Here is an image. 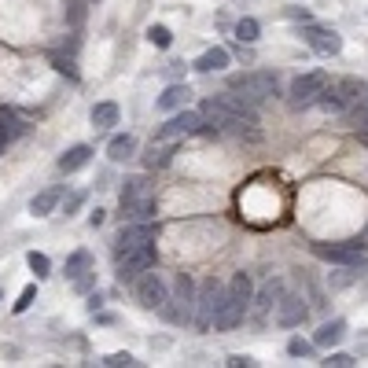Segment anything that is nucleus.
<instances>
[{
  "instance_id": "22",
  "label": "nucleus",
  "mask_w": 368,
  "mask_h": 368,
  "mask_svg": "<svg viewBox=\"0 0 368 368\" xmlns=\"http://www.w3.org/2000/svg\"><path fill=\"white\" fill-rule=\"evenodd\" d=\"M89 159H92V148H89V144H77V148H70L59 159V169H63V174H77V169L89 166Z\"/></svg>"
},
{
  "instance_id": "31",
  "label": "nucleus",
  "mask_w": 368,
  "mask_h": 368,
  "mask_svg": "<svg viewBox=\"0 0 368 368\" xmlns=\"http://www.w3.org/2000/svg\"><path fill=\"white\" fill-rule=\"evenodd\" d=\"M33 298H37V284H26L22 295H19V302H15V313H26V309L33 306Z\"/></svg>"
},
{
  "instance_id": "13",
  "label": "nucleus",
  "mask_w": 368,
  "mask_h": 368,
  "mask_svg": "<svg viewBox=\"0 0 368 368\" xmlns=\"http://www.w3.org/2000/svg\"><path fill=\"white\" fill-rule=\"evenodd\" d=\"M309 317V306H306V298L302 295H280V302H276V324L280 328H298L302 321Z\"/></svg>"
},
{
  "instance_id": "2",
  "label": "nucleus",
  "mask_w": 368,
  "mask_h": 368,
  "mask_svg": "<svg viewBox=\"0 0 368 368\" xmlns=\"http://www.w3.org/2000/svg\"><path fill=\"white\" fill-rule=\"evenodd\" d=\"M229 92H236L243 103L251 107H261L276 96V74H266V70H251V74H240L229 82Z\"/></svg>"
},
{
  "instance_id": "37",
  "label": "nucleus",
  "mask_w": 368,
  "mask_h": 368,
  "mask_svg": "<svg viewBox=\"0 0 368 368\" xmlns=\"http://www.w3.org/2000/svg\"><path fill=\"white\" fill-rule=\"evenodd\" d=\"M103 217H107V214H103V210L96 206V210L89 214V225H92V229H100V225H103Z\"/></svg>"
},
{
  "instance_id": "34",
  "label": "nucleus",
  "mask_w": 368,
  "mask_h": 368,
  "mask_svg": "<svg viewBox=\"0 0 368 368\" xmlns=\"http://www.w3.org/2000/svg\"><path fill=\"white\" fill-rule=\"evenodd\" d=\"M309 350H313V343H306V339H291V343H287V353H291V358H306Z\"/></svg>"
},
{
  "instance_id": "15",
  "label": "nucleus",
  "mask_w": 368,
  "mask_h": 368,
  "mask_svg": "<svg viewBox=\"0 0 368 368\" xmlns=\"http://www.w3.org/2000/svg\"><path fill=\"white\" fill-rule=\"evenodd\" d=\"M155 199V184L148 177H129L125 188H122V206H133V203H148Z\"/></svg>"
},
{
  "instance_id": "10",
  "label": "nucleus",
  "mask_w": 368,
  "mask_h": 368,
  "mask_svg": "<svg viewBox=\"0 0 368 368\" xmlns=\"http://www.w3.org/2000/svg\"><path fill=\"white\" fill-rule=\"evenodd\" d=\"M192 133H203V114H195V111H177L174 118H169L166 125L155 129V140H177V137H192Z\"/></svg>"
},
{
  "instance_id": "6",
  "label": "nucleus",
  "mask_w": 368,
  "mask_h": 368,
  "mask_svg": "<svg viewBox=\"0 0 368 368\" xmlns=\"http://www.w3.org/2000/svg\"><path fill=\"white\" fill-rule=\"evenodd\" d=\"M114 261H118V266H114L118 269V280L133 284V280H140V276L155 266V243H144V247H133V251H122V254H114Z\"/></svg>"
},
{
  "instance_id": "20",
  "label": "nucleus",
  "mask_w": 368,
  "mask_h": 368,
  "mask_svg": "<svg viewBox=\"0 0 368 368\" xmlns=\"http://www.w3.org/2000/svg\"><path fill=\"white\" fill-rule=\"evenodd\" d=\"M188 100H192L188 85H166V92L159 96V111H181V107H188Z\"/></svg>"
},
{
  "instance_id": "11",
  "label": "nucleus",
  "mask_w": 368,
  "mask_h": 368,
  "mask_svg": "<svg viewBox=\"0 0 368 368\" xmlns=\"http://www.w3.org/2000/svg\"><path fill=\"white\" fill-rule=\"evenodd\" d=\"M247 306H251V302H243V298L225 291V298H221V306L214 313V332H236L247 317Z\"/></svg>"
},
{
  "instance_id": "30",
  "label": "nucleus",
  "mask_w": 368,
  "mask_h": 368,
  "mask_svg": "<svg viewBox=\"0 0 368 368\" xmlns=\"http://www.w3.org/2000/svg\"><path fill=\"white\" fill-rule=\"evenodd\" d=\"M350 122L358 125V129H365V125H368V92H365V96L350 107Z\"/></svg>"
},
{
  "instance_id": "3",
  "label": "nucleus",
  "mask_w": 368,
  "mask_h": 368,
  "mask_svg": "<svg viewBox=\"0 0 368 368\" xmlns=\"http://www.w3.org/2000/svg\"><path fill=\"white\" fill-rule=\"evenodd\" d=\"M159 313H166V321H174V324H192V313H195V280H192L188 273H181L177 280H174V291H169L166 306Z\"/></svg>"
},
{
  "instance_id": "5",
  "label": "nucleus",
  "mask_w": 368,
  "mask_h": 368,
  "mask_svg": "<svg viewBox=\"0 0 368 368\" xmlns=\"http://www.w3.org/2000/svg\"><path fill=\"white\" fill-rule=\"evenodd\" d=\"M221 298H225V284L221 280H203V287L195 291V313H192V324L199 328V332H206V328H214V313L221 306Z\"/></svg>"
},
{
  "instance_id": "36",
  "label": "nucleus",
  "mask_w": 368,
  "mask_h": 368,
  "mask_svg": "<svg viewBox=\"0 0 368 368\" xmlns=\"http://www.w3.org/2000/svg\"><path fill=\"white\" fill-rule=\"evenodd\" d=\"M82 203H85V195H70L67 199V217L74 214V210H82Z\"/></svg>"
},
{
  "instance_id": "35",
  "label": "nucleus",
  "mask_w": 368,
  "mask_h": 368,
  "mask_svg": "<svg viewBox=\"0 0 368 368\" xmlns=\"http://www.w3.org/2000/svg\"><path fill=\"white\" fill-rule=\"evenodd\" d=\"M254 361L251 358H243V353H232V358H229V368H251Z\"/></svg>"
},
{
  "instance_id": "4",
  "label": "nucleus",
  "mask_w": 368,
  "mask_h": 368,
  "mask_svg": "<svg viewBox=\"0 0 368 368\" xmlns=\"http://www.w3.org/2000/svg\"><path fill=\"white\" fill-rule=\"evenodd\" d=\"M365 92L368 89H365L361 77H343V82H335L332 89H324L317 103H321V111H328V114H343L365 96Z\"/></svg>"
},
{
  "instance_id": "33",
  "label": "nucleus",
  "mask_w": 368,
  "mask_h": 368,
  "mask_svg": "<svg viewBox=\"0 0 368 368\" xmlns=\"http://www.w3.org/2000/svg\"><path fill=\"white\" fill-rule=\"evenodd\" d=\"M321 365H328V368H350V365H353V358H350V353H328V358H324Z\"/></svg>"
},
{
  "instance_id": "1",
  "label": "nucleus",
  "mask_w": 368,
  "mask_h": 368,
  "mask_svg": "<svg viewBox=\"0 0 368 368\" xmlns=\"http://www.w3.org/2000/svg\"><path fill=\"white\" fill-rule=\"evenodd\" d=\"M203 122L214 125V133H251L258 125L254 118V107L251 103H243L236 92H221V96H210L203 103Z\"/></svg>"
},
{
  "instance_id": "16",
  "label": "nucleus",
  "mask_w": 368,
  "mask_h": 368,
  "mask_svg": "<svg viewBox=\"0 0 368 368\" xmlns=\"http://www.w3.org/2000/svg\"><path fill=\"white\" fill-rule=\"evenodd\" d=\"M343 335H346V321H343V317H335V321H328V324L317 328V335H313V346L332 350L335 343H343Z\"/></svg>"
},
{
  "instance_id": "17",
  "label": "nucleus",
  "mask_w": 368,
  "mask_h": 368,
  "mask_svg": "<svg viewBox=\"0 0 368 368\" xmlns=\"http://www.w3.org/2000/svg\"><path fill=\"white\" fill-rule=\"evenodd\" d=\"M229 59H232V56H229V48H210V52H203V56L192 63V67L199 70V74H217V70H225V67H229Z\"/></svg>"
},
{
  "instance_id": "38",
  "label": "nucleus",
  "mask_w": 368,
  "mask_h": 368,
  "mask_svg": "<svg viewBox=\"0 0 368 368\" xmlns=\"http://www.w3.org/2000/svg\"><path fill=\"white\" fill-rule=\"evenodd\" d=\"M361 144H368V125L361 129Z\"/></svg>"
},
{
  "instance_id": "14",
  "label": "nucleus",
  "mask_w": 368,
  "mask_h": 368,
  "mask_svg": "<svg viewBox=\"0 0 368 368\" xmlns=\"http://www.w3.org/2000/svg\"><path fill=\"white\" fill-rule=\"evenodd\" d=\"M306 45L317 52V56H335L339 48H343V37H339L335 30H328V26H306Z\"/></svg>"
},
{
  "instance_id": "7",
  "label": "nucleus",
  "mask_w": 368,
  "mask_h": 368,
  "mask_svg": "<svg viewBox=\"0 0 368 368\" xmlns=\"http://www.w3.org/2000/svg\"><path fill=\"white\" fill-rule=\"evenodd\" d=\"M309 251H313V258L332 261V266H361L365 243H361V240H346V243H313Z\"/></svg>"
},
{
  "instance_id": "25",
  "label": "nucleus",
  "mask_w": 368,
  "mask_h": 368,
  "mask_svg": "<svg viewBox=\"0 0 368 368\" xmlns=\"http://www.w3.org/2000/svg\"><path fill=\"white\" fill-rule=\"evenodd\" d=\"M19 133H22V122H19V118L11 114V111H0V151H4Z\"/></svg>"
},
{
  "instance_id": "26",
  "label": "nucleus",
  "mask_w": 368,
  "mask_h": 368,
  "mask_svg": "<svg viewBox=\"0 0 368 368\" xmlns=\"http://www.w3.org/2000/svg\"><path fill=\"white\" fill-rule=\"evenodd\" d=\"M89 266H92V254H89V251H74V254L67 258V266H63V273H67L70 280H77V276H82Z\"/></svg>"
},
{
  "instance_id": "18",
  "label": "nucleus",
  "mask_w": 368,
  "mask_h": 368,
  "mask_svg": "<svg viewBox=\"0 0 368 368\" xmlns=\"http://www.w3.org/2000/svg\"><path fill=\"white\" fill-rule=\"evenodd\" d=\"M133 155H137V137L133 133L111 137V144H107V159L111 162H125V159H133Z\"/></svg>"
},
{
  "instance_id": "28",
  "label": "nucleus",
  "mask_w": 368,
  "mask_h": 368,
  "mask_svg": "<svg viewBox=\"0 0 368 368\" xmlns=\"http://www.w3.org/2000/svg\"><path fill=\"white\" fill-rule=\"evenodd\" d=\"M26 266L33 269L37 280H45V276L52 273V261H48V254H41V251H30V254H26Z\"/></svg>"
},
{
  "instance_id": "32",
  "label": "nucleus",
  "mask_w": 368,
  "mask_h": 368,
  "mask_svg": "<svg viewBox=\"0 0 368 368\" xmlns=\"http://www.w3.org/2000/svg\"><path fill=\"white\" fill-rule=\"evenodd\" d=\"M103 365H107V368H129L137 361H133V353H111V358H103Z\"/></svg>"
},
{
  "instance_id": "19",
  "label": "nucleus",
  "mask_w": 368,
  "mask_h": 368,
  "mask_svg": "<svg viewBox=\"0 0 368 368\" xmlns=\"http://www.w3.org/2000/svg\"><path fill=\"white\" fill-rule=\"evenodd\" d=\"M280 295H284V280H266V287L258 291V298H251L254 309H258V317H266L276 302H280Z\"/></svg>"
},
{
  "instance_id": "8",
  "label": "nucleus",
  "mask_w": 368,
  "mask_h": 368,
  "mask_svg": "<svg viewBox=\"0 0 368 368\" xmlns=\"http://www.w3.org/2000/svg\"><path fill=\"white\" fill-rule=\"evenodd\" d=\"M166 298H169V280L162 273H144L140 280H137V302L144 309H162L166 306Z\"/></svg>"
},
{
  "instance_id": "12",
  "label": "nucleus",
  "mask_w": 368,
  "mask_h": 368,
  "mask_svg": "<svg viewBox=\"0 0 368 368\" xmlns=\"http://www.w3.org/2000/svg\"><path fill=\"white\" fill-rule=\"evenodd\" d=\"M155 236H159V229H155L151 221H133L129 229L118 232V240H114V254L133 251V247H144V243H155Z\"/></svg>"
},
{
  "instance_id": "29",
  "label": "nucleus",
  "mask_w": 368,
  "mask_h": 368,
  "mask_svg": "<svg viewBox=\"0 0 368 368\" xmlns=\"http://www.w3.org/2000/svg\"><path fill=\"white\" fill-rule=\"evenodd\" d=\"M148 41L155 48H169V45H174V33H169L166 26H148Z\"/></svg>"
},
{
  "instance_id": "21",
  "label": "nucleus",
  "mask_w": 368,
  "mask_h": 368,
  "mask_svg": "<svg viewBox=\"0 0 368 368\" xmlns=\"http://www.w3.org/2000/svg\"><path fill=\"white\" fill-rule=\"evenodd\" d=\"M118 118H122L118 103H114V100H103V103H96V107H92V129H114Z\"/></svg>"
},
{
  "instance_id": "27",
  "label": "nucleus",
  "mask_w": 368,
  "mask_h": 368,
  "mask_svg": "<svg viewBox=\"0 0 368 368\" xmlns=\"http://www.w3.org/2000/svg\"><path fill=\"white\" fill-rule=\"evenodd\" d=\"M258 33H261L258 19H240V22H236V37H240L243 45H254V41H258Z\"/></svg>"
},
{
  "instance_id": "9",
  "label": "nucleus",
  "mask_w": 368,
  "mask_h": 368,
  "mask_svg": "<svg viewBox=\"0 0 368 368\" xmlns=\"http://www.w3.org/2000/svg\"><path fill=\"white\" fill-rule=\"evenodd\" d=\"M324 89H328V74H324V70L298 74L295 82H291V103H295V107H309V103L321 100Z\"/></svg>"
},
{
  "instance_id": "24",
  "label": "nucleus",
  "mask_w": 368,
  "mask_h": 368,
  "mask_svg": "<svg viewBox=\"0 0 368 368\" xmlns=\"http://www.w3.org/2000/svg\"><path fill=\"white\" fill-rule=\"evenodd\" d=\"M144 162H148V169H162V166L174 162V148H169V140H166V144H162V140H151V148H148V155H144Z\"/></svg>"
},
{
  "instance_id": "23",
  "label": "nucleus",
  "mask_w": 368,
  "mask_h": 368,
  "mask_svg": "<svg viewBox=\"0 0 368 368\" xmlns=\"http://www.w3.org/2000/svg\"><path fill=\"white\" fill-rule=\"evenodd\" d=\"M59 195H63L59 188H45V192H37L33 199H30V214H33V217H48L52 210L59 206Z\"/></svg>"
}]
</instances>
